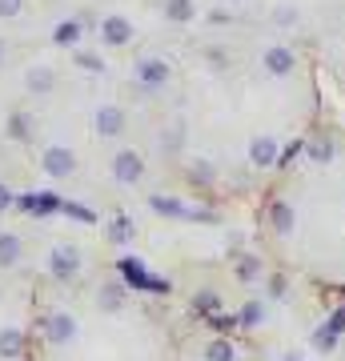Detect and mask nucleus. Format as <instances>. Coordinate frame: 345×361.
I'll return each mask as SVG.
<instances>
[{
	"label": "nucleus",
	"mask_w": 345,
	"mask_h": 361,
	"mask_svg": "<svg viewBox=\"0 0 345 361\" xmlns=\"http://www.w3.org/2000/svg\"><path fill=\"white\" fill-rule=\"evenodd\" d=\"M269 269L345 325V137L313 125L273 169L257 201Z\"/></svg>",
	"instance_id": "f257e3e1"
},
{
	"label": "nucleus",
	"mask_w": 345,
	"mask_h": 361,
	"mask_svg": "<svg viewBox=\"0 0 345 361\" xmlns=\"http://www.w3.org/2000/svg\"><path fill=\"white\" fill-rule=\"evenodd\" d=\"M133 77H137V85H141V89L157 92V89H165V85H169V77H173V73H169V65L161 61V56H141V61H137V68H133Z\"/></svg>",
	"instance_id": "423d86ee"
},
{
	"label": "nucleus",
	"mask_w": 345,
	"mask_h": 361,
	"mask_svg": "<svg viewBox=\"0 0 345 361\" xmlns=\"http://www.w3.org/2000/svg\"><path fill=\"white\" fill-rule=\"evenodd\" d=\"M4 137H8V141H28V137H32V116L13 113L8 116V125H4Z\"/></svg>",
	"instance_id": "ddd939ff"
},
{
	"label": "nucleus",
	"mask_w": 345,
	"mask_h": 361,
	"mask_svg": "<svg viewBox=\"0 0 345 361\" xmlns=\"http://www.w3.org/2000/svg\"><path fill=\"white\" fill-rule=\"evenodd\" d=\"M73 61H77L80 68H89V73H104V61L97 56V52H77Z\"/></svg>",
	"instance_id": "2eb2a0df"
},
{
	"label": "nucleus",
	"mask_w": 345,
	"mask_h": 361,
	"mask_svg": "<svg viewBox=\"0 0 345 361\" xmlns=\"http://www.w3.org/2000/svg\"><path fill=\"white\" fill-rule=\"evenodd\" d=\"M4 61H8V44H4V37H0V68H4Z\"/></svg>",
	"instance_id": "6ab92c4d"
},
{
	"label": "nucleus",
	"mask_w": 345,
	"mask_h": 361,
	"mask_svg": "<svg viewBox=\"0 0 345 361\" xmlns=\"http://www.w3.org/2000/svg\"><path fill=\"white\" fill-rule=\"evenodd\" d=\"M25 89L32 92V97H49V92L56 89V68L52 65H32L25 73Z\"/></svg>",
	"instance_id": "9b49d317"
},
{
	"label": "nucleus",
	"mask_w": 345,
	"mask_h": 361,
	"mask_svg": "<svg viewBox=\"0 0 345 361\" xmlns=\"http://www.w3.org/2000/svg\"><path fill=\"white\" fill-rule=\"evenodd\" d=\"M165 13H169V20H189V0H169L165 4Z\"/></svg>",
	"instance_id": "dca6fc26"
},
{
	"label": "nucleus",
	"mask_w": 345,
	"mask_h": 361,
	"mask_svg": "<svg viewBox=\"0 0 345 361\" xmlns=\"http://www.w3.org/2000/svg\"><path fill=\"white\" fill-rule=\"evenodd\" d=\"M113 177L116 185H141L145 177V161L137 149H116L113 153Z\"/></svg>",
	"instance_id": "0eeeda50"
},
{
	"label": "nucleus",
	"mask_w": 345,
	"mask_h": 361,
	"mask_svg": "<svg viewBox=\"0 0 345 361\" xmlns=\"http://www.w3.org/2000/svg\"><path fill=\"white\" fill-rule=\"evenodd\" d=\"M16 205V197H13V189H8V185H4V180H0V217H4V213H8V209Z\"/></svg>",
	"instance_id": "a211bd4d"
},
{
	"label": "nucleus",
	"mask_w": 345,
	"mask_h": 361,
	"mask_svg": "<svg viewBox=\"0 0 345 361\" xmlns=\"http://www.w3.org/2000/svg\"><path fill=\"white\" fill-rule=\"evenodd\" d=\"M49 277L64 289H73V285L85 277V253L77 245H68V241H56L49 249Z\"/></svg>",
	"instance_id": "20e7f679"
},
{
	"label": "nucleus",
	"mask_w": 345,
	"mask_h": 361,
	"mask_svg": "<svg viewBox=\"0 0 345 361\" xmlns=\"http://www.w3.org/2000/svg\"><path fill=\"white\" fill-rule=\"evenodd\" d=\"M80 337V313H73L68 305H52L40 317V341L49 349H73Z\"/></svg>",
	"instance_id": "7ed1b4c3"
},
{
	"label": "nucleus",
	"mask_w": 345,
	"mask_h": 361,
	"mask_svg": "<svg viewBox=\"0 0 345 361\" xmlns=\"http://www.w3.org/2000/svg\"><path fill=\"white\" fill-rule=\"evenodd\" d=\"M125 125H128V116H125V109H121V104H101V109H97V137H101V141L121 137V133H125Z\"/></svg>",
	"instance_id": "6e6552de"
},
{
	"label": "nucleus",
	"mask_w": 345,
	"mask_h": 361,
	"mask_svg": "<svg viewBox=\"0 0 345 361\" xmlns=\"http://www.w3.org/2000/svg\"><path fill=\"white\" fill-rule=\"evenodd\" d=\"M205 325L201 334H193L181 349V361H273L253 337H245L233 317H197Z\"/></svg>",
	"instance_id": "f03ea898"
},
{
	"label": "nucleus",
	"mask_w": 345,
	"mask_h": 361,
	"mask_svg": "<svg viewBox=\"0 0 345 361\" xmlns=\"http://www.w3.org/2000/svg\"><path fill=\"white\" fill-rule=\"evenodd\" d=\"M52 40H56V44H77L80 40V20H61V25L52 28Z\"/></svg>",
	"instance_id": "4468645a"
},
{
	"label": "nucleus",
	"mask_w": 345,
	"mask_h": 361,
	"mask_svg": "<svg viewBox=\"0 0 345 361\" xmlns=\"http://www.w3.org/2000/svg\"><path fill=\"white\" fill-rule=\"evenodd\" d=\"M101 40L104 44H128V40H133V25H128L125 16H104L101 20Z\"/></svg>",
	"instance_id": "f8f14e48"
},
{
	"label": "nucleus",
	"mask_w": 345,
	"mask_h": 361,
	"mask_svg": "<svg viewBox=\"0 0 345 361\" xmlns=\"http://www.w3.org/2000/svg\"><path fill=\"white\" fill-rule=\"evenodd\" d=\"M25 345H28V334L20 325H4L0 329V361H20L25 357Z\"/></svg>",
	"instance_id": "1a4fd4ad"
},
{
	"label": "nucleus",
	"mask_w": 345,
	"mask_h": 361,
	"mask_svg": "<svg viewBox=\"0 0 345 361\" xmlns=\"http://www.w3.org/2000/svg\"><path fill=\"white\" fill-rule=\"evenodd\" d=\"M20 261H25V241H20V233L0 229V269H16Z\"/></svg>",
	"instance_id": "9d476101"
},
{
	"label": "nucleus",
	"mask_w": 345,
	"mask_h": 361,
	"mask_svg": "<svg viewBox=\"0 0 345 361\" xmlns=\"http://www.w3.org/2000/svg\"><path fill=\"white\" fill-rule=\"evenodd\" d=\"M40 173L49 180H68L77 173V153H73L68 145H49V149L40 153Z\"/></svg>",
	"instance_id": "39448f33"
},
{
	"label": "nucleus",
	"mask_w": 345,
	"mask_h": 361,
	"mask_svg": "<svg viewBox=\"0 0 345 361\" xmlns=\"http://www.w3.org/2000/svg\"><path fill=\"white\" fill-rule=\"evenodd\" d=\"M25 13V0H0V20H13Z\"/></svg>",
	"instance_id": "f3484780"
}]
</instances>
